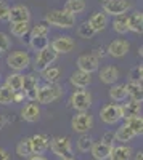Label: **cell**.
Segmentation results:
<instances>
[{
    "instance_id": "obj_17",
    "label": "cell",
    "mask_w": 143,
    "mask_h": 160,
    "mask_svg": "<svg viewBox=\"0 0 143 160\" xmlns=\"http://www.w3.org/2000/svg\"><path fill=\"white\" fill-rule=\"evenodd\" d=\"M21 118L29 123H34L40 118V108L37 102H28L21 111Z\"/></svg>"
},
{
    "instance_id": "obj_16",
    "label": "cell",
    "mask_w": 143,
    "mask_h": 160,
    "mask_svg": "<svg viewBox=\"0 0 143 160\" xmlns=\"http://www.w3.org/2000/svg\"><path fill=\"white\" fill-rule=\"evenodd\" d=\"M92 74H87V72H82V71H74L69 77V82L74 88L77 90H85L90 83H92Z\"/></svg>"
},
{
    "instance_id": "obj_27",
    "label": "cell",
    "mask_w": 143,
    "mask_h": 160,
    "mask_svg": "<svg viewBox=\"0 0 143 160\" xmlns=\"http://www.w3.org/2000/svg\"><path fill=\"white\" fill-rule=\"evenodd\" d=\"M63 10L68 11L69 15L76 16L77 13H82L85 10V0H66Z\"/></svg>"
},
{
    "instance_id": "obj_1",
    "label": "cell",
    "mask_w": 143,
    "mask_h": 160,
    "mask_svg": "<svg viewBox=\"0 0 143 160\" xmlns=\"http://www.w3.org/2000/svg\"><path fill=\"white\" fill-rule=\"evenodd\" d=\"M63 87H60L58 83H45L42 87H39L37 90V98L35 102L37 104H50V102H55L63 96Z\"/></svg>"
},
{
    "instance_id": "obj_21",
    "label": "cell",
    "mask_w": 143,
    "mask_h": 160,
    "mask_svg": "<svg viewBox=\"0 0 143 160\" xmlns=\"http://www.w3.org/2000/svg\"><path fill=\"white\" fill-rule=\"evenodd\" d=\"M119 78V69L114 66H105L100 71V80L106 85H114V82H118Z\"/></svg>"
},
{
    "instance_id": "obj_49",
    "label": "cell",
    "mask_w": 143,
    "mask_h": 160,
    "mask_svg": "<svg viewBox=\"0 0 143 160\" xmlns=\"http://www.w3.org/2000/svg\"><path fill=\"white\" fill-rule=\"evenodd\" d=\"M60 160H76L74 157H71V158H60Z\"/></svg>"
},
{
    "instance_id": "obj_4",
    "label": "cell",
    "mask_w": 143,
    "mask_h": 160,
    "mask_svg": "<svg viewBox=\"0 0 143 160\" xmlns=\"http://www.w3.org/2000/svg\"><path fill=\"white\" fill-rule=\"evenodd\" d=\"M7 66L15 72H21L31 66V56L28 51H13L7 56Z\"/></svg>"
},
{
    "instance_id": "obj_29",
    "label": "cell",
    "mask_w": 143,
    "mask_h": 160,
    "mask_svg": "<svg viewBox=\"0 0 143 160\" xmlns=\"http://www.w3.org/2000/svg\"><path fill=\"white\" fill-rule=\"evenodd\" d=\"M40 74H42V78L45 80L47 83H56L60 80L61 71H60V68H56V66H50V68L44 69Z\"/></svg>"
},
{
    "instance_id": "obj_36",
    "label": "cell",
    "mask_w": 143,
    "mask_h": 160,
    "mask_svg": "<svg viewBox=\"0 0 143 160\" xmlns=\"http://www.w3.org/2000/svg\"><path fill=\"white\" fill-rule=\"evenodd\" d=\"M13 93L7 85H2L0 87V104L2 106H7V104H11L13 102Z\"/></svg>"
},
{
    "instance_id": "obj_33",
    "label": "cell",
    "mask_w": 143,
    "mask_h": 160,
    "mask_svg": "<svg viewBox=\"0 0 143 160\" xmlns=\"http://www.w3.org/2000/svg\"><path fill=\"white\" fill-rule=\"evenodd\" d=\"M29 45H31L32 50H35L39 53V51H42L44 48H47L50 45V42H48L47 37H31L29 38Z\"/></svg>"
},
{
    "instance_id": "obj_5",
    "label": "cell",
    "mask_w": 143,
    "mask_h": 160,
    "mask_svg": "<svg viewBox=\"0 0 143 160\" xmlns=\"http://www.w3.org/2000/svg\"><path fill=\"white\" fill-rule=\"evenodd\" d=\"M69 106L77 112H85L92 106V95L87 90H76L69 98Z\"/></svg>"
},
{
    "instance_id": "obj_39",
    "label": "cell",
    "mask_w": 143,
    "mask_h": 160,
    "mask_svg": "<svg viewBox=\"0 0 143 160\" xmlns=\"http://www.w3.org/2000/svg\"><path fill=\"white\" fill-rule=\"evenodd\" d=\"M141 75H143L141 64H140V66H135V68L130 71V74H129V77H130V82H134V83H141Z\"/></svg>"
},
{
    "instance_id": "obj_43",
    "label": "cell",
    "mask_w": 143,
    "mask_h": 160,
    "mask_svg": "<svg viewBox=\"0 0 143 160\" xmlns=\"http://www.w3.org/2000/svg\"><path fill=\"white\" fill-rule=\"evenodd\" d=\"M95 51H97V53H95V56H97L98 59H100V58H105V56L108 55V50H106L105 47H103V45H101V47H97V48H95Z\"/></svg>"
},
{
    "instance_id": "obj_11",
    "label": "cell",
    "mask_w": 143,
    "mask_h": 160,
    "mask_svg": "<svg viewBox=\"0 0 143 160\" xmlns=\"http://www.w3.org/2000/svg\"><path fill=\"white\" fill-rule=\"evenodd\" d=\"M31 139V148H32V155H42L48 151L50 148V138L45 133H35Z\"/></svg>"
},
{
    "instance_id": "obj_23",
    "label": "cell",
    "mask_w": 143,
    "mask_h": 160,
    "mask_svg": "<svg viewBox=\"0 0 143 160\" xmlns=\"http://www.w3.org/2000/svg\"><path fill=\"white\" fill-rule=\"evenodd\" d=\"M134 138H135V133L129 128L127 125H121L118 130H116V133H114V139L119 141V142H122V144L132 141Z\"/></svg>"
},
{
    "instance_id": "obj_32",
    "label": "cell",
    "mask_w": 143,
    "mask_h": 160,
    "mask_svg": "<svg viewBox=\"0 0 143 160\" xmlns=\"http://www.w3.org/2000/svg\"><path fill=\"white\" fill-rule=\"evenodd\" d=\"M10 31L15 37H24L31 31V28H29V22H13L10 24Z\"/></svg>"
},
{
    "instance_id": "obj_3",
    "label": "cell",
    "mask_w": 143,
    "mask_h": 160,
    "mask_svg": "<svg viewBox=\"0 0 143 160\" xmlns=\"http://www.w3.org/2000/svg\"><path fill=\"white\" fill-rule=\"evenodd\" d=\"M50 149L60 158H71L72 157V144L68 136H56L50 139Z\"/></svg>"
},
{
    "instance_id": "obj_2",
    "label": "cell",
    "mask_w": 143,
    "mask_h": 160,
    "mask_svg": "<svg viewBox=\"0 0 143 160\" xmlns=\"http://www.w3.org/2000/svg\"><path fill=\"white\" fill-rule=\"evenodd\" d=\"M45 21L50 26H55L60 29H69L76 24V16L69 15L68 11L64 10H51L48 15L45 16Z\"/></svg>"
},
{
    "instance_id": "obj_12",
    "label": "cell",
    "mask_w": 143,
    "mask_h": 160,
    "mask_svg": "<svg viewBox=\"0 0 143 160\" xmlns=\"http://www.w3.org/2000/svg\"><path fill=\"white\" fill-rule=\"evenodd\" d=\"M7 19L10 21V24H13V22H29L31 11L26 5H15V7L10 8Z\"/></svg>"
},
{
    "instance_id": "obj_41",
    "label": "cell",
    "mask_w": 143,
    "mask_h": 160,
    "mask_svg": "<svg viewBox=\"0 0 143 160\" xmlns=\"http://www.w3.org/2000/svg\"><path fill=\"white\" fill-rule=\"evenodd\" d=\"M8 11H10V7L3 2V0H0V19H7Z\"/></svg>"
},
{
    "instance_id": "obj_22",
    "label": "cell",
    "mask_w": 143,
    "mask_h": 160,
    "mask_svg": "<svg viewBox=\"0 0 143 160\" xmlns=\"http://www.w3.org/2000/svg\"><path fill=\"white\" fill-rule=\"evenodd\" d=\"M88 24H90V28H92L93 31H95V34L97 32H101L103 29L106 28V24H108V16L105 15V13H95V15H92L90 16V19L87 21Z\"/></svg>"
},
{
    "instance_id": "obj_44",
    "label": "cell",
    "mask_w": 143,
    "mask_h": 160,
    "mask_svg": "<svg viewBox=\"0 0 143 160\" xmlns=\"http://www.w3.org/2000/svg\"><path fill=\"white\" fill-rule=\"evenodd\" d=\"M0 160H11V155L7 149H2L0 148Z\"/></svg>"
},
{
    "instance_id": "obj_30",
    "label": "cell",
    "mask_w": 143,
    "mask_h": 160,
    "mask_svg": "<svg viewBox=\"0 0 143 160\" xmlns=\"http://www.w3.org/2000/svg\"><path fill=\"white\" fill-rule=\"evenodd\" d=\"M124 125H127L129 128H130V130L135 133V136H141V133H143V118H141L140 115L125 118Z\"/></svg>"
},
{
    "instance_id": "obj_18",
    "label": "cell",
    "mask_w": 143,
    "mask_h": 160,
    "mask_svg": "<svg viewBox=\"0 0 143 160\" xmlns=\"http://www.w3.org/2000/svg\"><path fill=\"white\" fill-rule=\"evenodd\" d=\"M111 148H113V146H109L106 142L97 141V142H93L90 152H92V155H93L95 160H108L109 158V154H111Z\"/></svg>"
},
{
    "instance_id": "obj_7",
    "label": "cell",
    "mask_w": 143,
    "mask_h": 160,
    "mask_svg": "<svg viewBox=\"0 0 143 160\" xmlns=\"http://www.w3.org/2000/svg\"><path fill=\"white\" fill-rule=\"evenodd\" d=\"M71 128L77 133H81V135H84V133H88L90 130L93 128V117L90 115L88 112H79L76 114L71 120Z\"/></svg>"
},
{
    "instance_id": "obj_10",
    "label": "cell",
    "mask_w": 143,
    "mask_h": 160,
    "mask_svg": "<svg viewBox=\"0 0 143 160\" xmlns=\"http://www.w3.org/2000/svg\"><path fill=\"white\" fill-rule=\"evenodd\" d=\"M100 118H101V122L106 123V125L118 123L119 120L122 118L119 104H106L105 108L100 111Z\"/></svg>"
},
{
    "instance_id": "obj_47",
    "label": "cell",
    "mask_w": 143,
    "mask_h": 160,
    "mask_svg": "<svg viewBox=\"0 0 143 160\" xmlns=\"http://www.w3.org/2000/svg\"><path fill=\"white\" fill-rule=\"evenodd\" d=\"M134 160H143V152L138 151V152L135 154V158H134Z\"/></svg>"
},
{
    "instance_id": "obj_34",
    "label": "cell",
    "mask_w": 143,
    "mask_h": 160,
    "mask_svg": "<svg viewBox=\"0 0 143 160\" xmlns=\"http://www.w3.org/2000/svg\"><path fill=\"white\" fill-rule=\"evenodd\" d=\"M92 146H93V139L90 138L87 133L81 135L79 139H77V149H79L81 152H88L90 149H92Z\"/></svg>"
},
{
    "instance_id": "obj_50",
    "label": "cell",
    "mask_w": 143,
    "mask_h": 160,
    "mask_svg": "<svg viewBox=\"0 0 143 160\" xmlns=\"http://www.w3.org/2000/svg\"><path fill=\"white\" fill-rule=\"evenodd\" d=\"M105 2H106V0H105Z\"/></svg>"
},
{
    "instance_id": "obj_38",
    "label": "cell",
    "mask_w": 143,
    "mask_h": 160,
    "mask_svg": "<svg viewBox=\"0 0 143 160\" xmlns=\"http://www.w3.org/2000/svg\"><path fill=\"white\" fill-rule=\"evenodd\" d=\"M31 37H47L48 35V26L40 22V24H35L34 28L29 31Z\"/></svg>"
},
{
    "instance_id": "obj_45",
    "label": "cell",
    "mask_w": 143,
    "mask_h": 160,
    "mask_svg": "<svg viewBox=\"0 0 143 160\" xmlns=\"http://www.w3.org/2000/svg\"><path fill=\"white\" fill-rule=\"evenodd\" d=\"M24 99V95H23V91H18L13 95V102H21Z\"/></svg>"
},
{
    "instance_id": "obj_40",
    "label": "cell",
    "mask_w": 143,
    "mask_h": 160,
    "mask_svg": "<svg viewBox=\"0 0 143 160\" xmlns=\"http://www.w3.org/2000/svg\"><path fill=\"white\" fill-rule=\"evenodd\" d=\"M11 48V40L5 32H0V53L8 51Z\"/></svg>"
},
{
    "instance_id": "obj_13",
    "label": "cell",
    "mask_w": 143,
    "mask_h": 160,
    "mask_svg": "<svg viewBox=\"0 0 143 160\" xmlns=\"http://www.w3.org/2000/svg\"><path fill=\"white\" fill-rule=\"evenodd\" d=\"M98 64H100V59L95 55H92V53L81 55L77 58V68H79V71L87 72V74H92V72L98 71Z\"/></svg>"
},
{
    "instance_id": "obj_24",
    "label": "cell",
    "mask_w": 143,
    "mask_h": 160,
    "mask_svg": "<svg viewBox=\"0 0 143 160\" xmlns=\"http://www.w3.org/2000/svg\"><path fill=\"white\" fill-rule=\"evenodd\" d=\"M127 22H129V31H132L135 34H141L143 32V15L140 11L134 13L132 16H129Z\"/></svg>"
},
{
    "instance_id": "obj_28",
    "label": "cell",
    "mask_w": 143,
    "mask_h": 160,
    "mask_svg": "<svg viewBox=\"0 0 143 160\" xmlns=\"http://www.w3.org/2000/svg\"><path fill=\"white\" fill-rule=\"evenodd\" d=\"M109 98L116 102H121L127 99V91H125V83H119V85H113L109 88Z\"/></svg>"
},
{
    "instance_id": "obj_8",
    "label": "cell",
    "mask_w": 143,
    "mask_h": 160,
    "mask_svg": "<svg viewBox=\"0 0 143 160\" xmlns=\"http://www.w3.org/2000/svg\"><path fill=\"white\" fill-rule=\"evenodd\" d=\"M39 77L35 74H28V75H23V95L24 98H28L31 102H35L37 98V90H39Z\"/></svg>"
},
{
    "instance_id": "obj_48",
    "label": "cell",
    "mask_w": 143,
    "mask_h": 160,
    "mask_svg": "<svg viewBox=\"0 0 143 160\" xmlns=\"http://www.w3.org/2000/svg\"><path fill=\"white\" fill-rule=\"evenodd\" d=\"M3 125H5V118H3V115L0 114V130L3 128Z\"/></svg>"
},
{
    "instance_id": "obj_46",
    "label": "cell",
    "mask_w": 143,
    "mask_h": 160,
    "mask_svg": "<svg viewBox=\"0 0 143 160\" xmlns=\"http://www.w3.org/2000/svg\"><path fill=\"white\" fill-rule=\"evenodd\" d=\"M28 160H48V158H45L44 155H31L28 157Z\"/></svg>"
},
{
    "instance_id": "obj_9",
    "label": "cell",
    "mask_w": 143,
    "mask_h": 160,
    "mask_svg": "<svg viewBox=\"0 0 143 160\" xmlns=\"http://www.w3.org/2000/svg\"><path fill=\"white\" fill-rule=\"evenodd\" d=\"M130 8L127 0H106L103 2V13L111 16H124V13Z\"/></svg>"
},
{
    "instance_id": "obj_25",
    "label": "cell",
    "mask_w": 143,
    "mask_h": 160,
    "mask_svg": "<svg viewBox=\"0 0 143 160\" xmlns=\"http://www.w3.org/2000/svg\"><path fill=\"white\" fill-rule=\"evenodd\" d=\"M125 91H127V96H130L132 101L141 102L143 99V90H141V83H134V82H129L125 83Z\"/></svg>"
},
{
    "instance_id": "obj_14",
    "label": "cell",
    "mask_w": 143,
    "mask_h": 160,
    "mask_svg": "<svg viewBox=\"0 0 143 160\" xmlns=\"http://www.w3.org/2000/svg\"><path fill=\"white\" fill-rule=\"evenodd\" d=\"M74 40L69 35H58L56 38H53V42L50 43V48L53 50L56 55H61V53H69L74 48Z\"/></svg>"
},
{
    "instance_id": "obj_26",
    "label": "cell",
    "mask_w": 143,
    "mask_h": 160,
    "mask_svg": "<svg viewBox=\"0 0 143 160\" xmlns=\"http://www.w3.org/2000/svg\"><path fill=\"white\" fill-rule=\"evenodd\" d=\"M5 85H7L13 93L21 91V88H23V74H19V72H13V74H10V75L7 77Z\"/></svg>"
},
{
    "instance_id": "obj_6",
    "label": "cell",
    "mask_w": 143,
    "mask_h": 160,
    "mask_svg": "<svg viewBox=\"0 0 143 160\" xmlns=\"http://www.w3.org/2000/svg\"><path fill=\"white\" fill-rule=\"evenodd\" d=\"M56 58H58V55L50 48V45L47 48H44L42 51H39L35 59H34V69H35V72H42L44 69L50 68V66L56 61Z\"/></svg>"
},
{
    "instance_id": "obj_19",
    "label": "cell",
    "mask_w": 143,
    "mask_h": 160,
    "mask_svg": "<svg viewBox=\"0 0 143 160\" xmlns=\"http://www.w3.org/2000/svg\"><path fill=\"white\" fill-rule=\"evenodd\" d=\"M119 108H121V115H122V118L125 120V118L140 115V112H141V102H137V101H132V99H130L129 102L121 104Z\"/></svg>"
},
{
    "instance_id": "obj_20",
    "label": "cell",
    "mask_w": 143,
    "mask_h": 160,
    "mask_svg": "<svg viewBox=\"0 0 143 160\" xmlns=\"http://www.w3.org/2000/svg\"><path fill=\"white\" fill-rule=\"evenodd\" d=\"M130 158H132V148L121 144V146H116V148L114 146L111 148V154L108 160H130Z\"/></svg>"
},
{
    "instance_id": "obj_31",
    "label": "cell",
    "mask_w": 143,
    "mask_h": 160,
    "mask_svg": "<svg viewBox=\"0 0 143 160\" xmlns=\"http://www.w3.org/2000/svg\"><path fill=\"white\" fill-rule=\"evenodd\" d=\"M16 154L23 158H28L32 155V148H31V139L29 138H23L16 144Z\"/></svg>"
},
{
    "instance_id": "obj_37",
    "label": "cell",
    "mask_w": 143,
    "mask_h": 160,
    "mask_svg": "<svg viewBox=\"0 0 143 160\" xmlns=\"http://www.w3.org/2000/svg\"><path fill=\"white\" fill-rule=\"evenodd\" d=\"M77 34H79V37H82V38H92L95 35V31L90 28V24L87 21H84L79 28H77Z\"/></svg>"
},
{
    "instance_id": "obj_35",
    "label": "cell",
    "mask_w": 143,
    "mask_h": 160,
    "mask_svg": "<svg viewBox=\"0 0 143 160\" xmlns=\"http://www.w3.org/2000/svg\"><path fill=\"white\" fill-rule=\"evenodd\" d=\"M113 29L118 34H127L129 32L127 16H118V19H114V22H113Z\"/></svg>"
},
{
    "instance_id": "obj_42",
    "label": "cell",
    "mask_w": 143,
    "mask_h": 160,
    "mask_svg": "<svg viewBox=\"0 0 143 160\" xmlns=\"http://www.w3.org/2000/svg\"><path fill=\"white\" fill-rule=\"evenodd\" d=\"M101 141L106 142V144H109V146H114V131H106L105 135H103Z\"/></svg>"
},
{
    "instance_id": "obj_15",
    "label": "cell",
    "mask_w": 143,
    "mask_h": 160,
    "mask_svg": "<svg viewBox=\"0 0 143 160\" xmlns=\"http://www.w3.org/2000/svg\"><path fill=\"white\" fill-rule=\"evenodd\" d=\"M129 48H130V45H129L127 40L124 38H118V40H113V42L108 45V55L113 56V58H122L127 55Z\"/></svg>"
}]
</instances>
